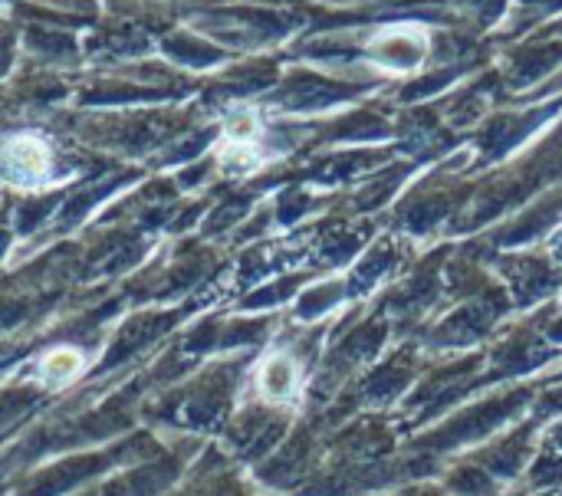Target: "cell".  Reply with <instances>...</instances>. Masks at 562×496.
Returning a JSON list of instances; mask_svg holds the SVG:
<instances>
[{
  "mask_svg": "<svg viewBox=\"0 0 562 496\" xmlns=\"http://www.w3.org/2000/svg\"><path fill=\"white\" fill-rule=\"evenodd\" d=\"M47 165H50L47 152L37 142H30V138H20V142L4 148V155H0V171L17 184H33L37 178H43L47 175Z\"/></svg>",
  "mask_w": 562,
  "mask_h": 496,
  "instance_id": "obj_1",
  "label": "cell"
},
{
  "mask_svg": "<svg viewBox=\"0 0 562 496\" xmlns=\"http://www.w3.org/2000/svg\"><path fill=\"white\" fill-rule=\"evenodd\" d=\"M421 46H424L421 40L411 43V33H405V30H388L372 43V56H375V60L388 63V66H411V63H415V56H408L405 50L421 56Z\"/></svg>",
  "mask_w": 562,
  "mask_h": 496,
  "instance_id": "obj_2",
  "label": "cell"
},
{
  "mask_svg": "<svg viewBox=\"0 0 562 496\" xmlns=\"http://www.w3.org/2000/svg\"><path fill=\"white\" fill-rule=\"evenodd\" d=\"M76 372H79V352L73 349H56L43 359V375H47L50 382H66V378H73Z\"/></svg>",
  "mask_w": 562,
  "mask_h": 496,
  "instance_id": "obj_3",
  "label": "cell"
},
{
  "mask_svg": "<svg viewBox=\"0 0 562 496\" xmlns=\"http://www.w3.org/2000/svg\"><path fill=\"white\" fill-rule=\"evenodd\" d=\"M263 388H267L270 395H286V388H290V365L270 362L267 372H263Z\"/></svg>",
  "mask_w": 562,
  "mask_h": 496,
  "instance_id": "obj_4",
  "label": "cell"
}]
</instances>
